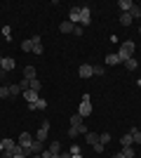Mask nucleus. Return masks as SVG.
I'll return each mask as SVG.
<instances>
[{
  "label": "nucleus",
  "mask_w": 141,
  "mask_h": 158,
  "mask_svg": "<svg viewBox=\"0 0 141 158\" xmlns=\"http://www.w3.org/2000/svg\"><path fill=\"white\" fill-rule=\"evenodd\" d=\"M129 17H132V19H139V17H141V7H132V10H129Z\"/></svg>",
  "instance_id": "obj_26"
},
{
  "label": "nucleus",
  "mask_w": 141,
  "mask_h": 158,
  "mask_svg": "<svg viewBox=\"0 0 141 158\" xmlns=\"http://www.w3.org/2000/svg\"><path fill=\"white\" fill-rule=\"evenodd\" d=\"M2 35H5V38L10 40V35H12V31H10V26H2Z\"/></svg>",
  "instance_id": "obj_33"
},
{
  "label": "nucleus",
  "mask_w": 141,
  "mask_h": 158,
  "mask_svg": "<svg viewBox=\"0 0 141 158\" xmlns=\"http://www.w3.org/2000/svg\"><path fill=\"white\" fill-rule=\"evenodd\" d=\"M40 87H42V83H40V80H38V78L28 83V90H33V92H40Z\"/></svg>",
  "instance_id": "obj_23"
},
{
  "label": "nucleus",
  "mask_w": 141,
  "mask_h": 158,
  "mask_svg": "<svg viewBox=\"0 0 141 158\" xmlns=\"http://www.w3.org/2000/svg\"><path fill=\"white\" fill-rule=\"evenodd\" d=\"M78 73H80V78H89V76H94V73H92V64H82L80 69H78Z\"/></svg>",
  "instance_id": "obj_10"
},
{
  "label": "nucleus",
  "mask_w": 141,
  "mask_h": 158,
  "mask_svg": "<svg viewBox=\"0 0 141 158\" xmlns=\"http://www.w3.org/2000/svg\"><path fill=\"white\" fill-rule=\"evenodd\" d=\"M73 28H75V24H71L68 19L59 24V31H61V33H73Z\"/></svg>",
  "instance_id": "obj_13"
},
{
  "label": "nucleus",
  "mask_w": 141,
  "mask_h": 158,
  "mask_svg": "<svg viewBox=\"0 0 141 158\" xmlns=\"http://www.w3.org/2000/svg\"><path fill=\"white\" fill-rule=\"evenodd\" d=\"M0 78H2V71H0Z\"/></svg>",
  "instance_id": "obj_40"
},
{
  "label": "nucleus",
  "mask_w": 141,
  "mask_h": 158,
  "mask_svg": "<svg viewBox=\"0 0 141 158\" xmlns=\"http://www.w3.org/2000/svg\"><path fill=\"white\" fill-rule=\"evenodd\" d=\"M0 61H2V57H0Z\"/></svg>",
  "instance_id": "obj_42"
},
{
  "label": "nucleus",
  "mask_w": 141,
  "mask_h": 158,
  "mask_svg": "<svg viewBox=\"0 0 141 158\" xmlns=\"http://www.w3.org/2000/svg\"><path fill=\"white\" fill-rule=\"evenodd\" d=\"M139 33H141V26H139Z\"/></svg>",
  "instance_id": "obj_41"
},
{
  "label": "nucleus",
  "mask_w": 141,
  "mask_h": 158,
  "mask_svg": "<svg viewBox=\"0 0 141 158\" xmlns=\"http://www.w3.org/2000/svg\"><path fill=\"white\" fill-rule=\"evenodd\" d=\"M71 158H82V156H80V153H75V156H71Z\"/></svg>",
  "instance_id": "obj_38"
},
{
  "label": "nucleus",
  "mask_w": 141,
  "mask_h": 158,
  "mask_svg": "<svg viewBox=\"0 0 141 158\" xmlns=\"http://www.w3.org/2000/svg\"><path fill=\"white\" fill-rule=\"evenodd\" d=\"M118 7L122 10V14H127L129 10L134 7V2H132V0H118Z\"/></svg>",
  "instance_id": "obj_11"
},
{
  "label": "nucleus",
  "mask_w": 141,
  "mask_h": 158,
  "mask_svg": "<svg viewBox=\"0 0 141 158\" xmlns=\"http://www.w3.org/2000/svg\"><path fill=\"white\" fill-rule=\"evenodd\" d=\"M99 142H101L104 146H106L108 142H111V132H104V135H99Z\"/></svg>",
  "instance_id": "obj_28"
},
{
  "label": "nucleus",
  "mask_w": 141,
  "mask_h": 158,
  "mask_svg": "<svg viewBox=\"0 0 141 158\" xmlns=\"http://www.w3.org/2000/svg\"><path fill=\"white\" fill-rule=\"evenodd\" d=\"M92 149H94V151H96V153H104V149H106V146H104V144H101V142H99V144H94Z\"/></svg>",
  "instance_id": "obj_31"
},
{
  "label": "nucleus",
  "mask_w": 141,
  "mask_h": 158,
  "mask_svg": "<svg viewBox=\"0 0 141 158\" xmlns=\"http://www.w3.org/2000/svg\"><path fill=\"white\" fill-rule=\"evenodd\" d=\"M52 158H71V151L68 153H57V156H52Z\"/></svg>",
  "instance_id": "obj_35"
},
{
  "label": "nucleus",
  "mask_w": 141,
  "mask_h": 158,
  "mask_svg": "<svg viewBox=\"0 0 141 158\" xmlns=\"http://www.w3.org/2000/svg\"><path fill=\"white\" fill-rule=\"evenodd\" d=\"M0 153H2V139H0Z\"/></svg>",
  "instance_id": "obj_39"
},
{
  "label": "nucleus",
  "mask_w": 141,
  "mask_h": 158,
  "mask_svg": "<svg viewBox=\"0 0 141 158\" xmlns=\"http://www.w3.org/2000/svg\"><path fill=\"white\" fill-rule=\"evenodd\" d=\"M21 50H24V52H33V40H24V43H21Z\"/></svg>",
  "instance_id": "obj_25"
},
{
  "label": "nucleus",
  "mask_w": 141,
  "mask_h": 158,
  "mask_svg": "<svg viewBox=\"0 0 141 158\" xmlns=\"http://www.w3.org/2000/svg\"><path fill=\"white\" fill-rule=\"evenodd\" d=\"M122 158H136V153H134V149L132 146H122Z\"/></svg>",
  "instance_id": "obj_20"
},
{
  "label": "nucleus",
  "mask_w": 141,
  "mask_h": 158,
  "mask_svg": "<svg viewBox=\"0 0 141 158\" xmlns=\"http://www.w3.org/2000/svg\"><path fill=\"white\" fill-rule=\"evenodd\" d=\"M129 135H132V139H134L136 144H141V130H139V127H132V130H129Z\"/></svg>",
  "instance_id": "obj_22"
},
{
  "label": "nucleus",
  "mask_w": 141,
  "mask_h": 158,
  "mask_svg": "<svg viewBox=\"0 0 141 158\" xmlns=\"http://www.w3.org/2000/svg\"><path fill=\"white\" fill-rule=\"evenodd\" d=\"M122 64L127 66V71H136V69H139V61H136L134 57H132V59H127V61H122Z\"/></svg>",
  "instance_id": "obj_19"
},
{
  "label": "nucleus",
  "mask_w": 141,
  "mask_h": 158,
  "mask_svg": "<svg viewBox=\"0 0 141 158\" xmlns=\"http://www.w3.org/2000/svg\"><path fill=\"white\" fill-rule=\"evenodd\" d=\"M89 19H92V12H89V7H80V26H87Z\"/></svg>",
  "instance_id": "obj_6"
},
{
  "label": "nucleus",
  "mask_w": 141,
  "mask_h": 158,
  "mask_svg": "<svg viewBox=\"0 0 141 158\" xmlns=\"http://www.w3.org/2000/svg\"><path fill=\"white\" fill-rule=\"evenodd\" d=\"M31 40H33V52H35V54H42V45H40L42 38H40V35H33Z\"/></svg>",
  "instance_id": "obj_14"
},
{
  "label": "nucleus",
  "mask_w": 141,
  "mask_h": 158,
  "mask_svg": "<svg viewBox=\"0 0 141 158\" xmlns=\"http://www.w3.org/2000/svg\"><path fill=\"white\" fill-rule=\"evenodd\" d=\"M47 151L52 153V156H57V153H61V144L57 142V139H52V144L47 146Z\"/></svg>",
  "instance_id": "obj_15"
},
{
  "label": "nucleus",
  "mask_w": 141,
  "mask_h": 158,
  "mask_svg": "<svg viewBox=\"0 0 141 158\" xmlns=\"http://www.w3.org/2000/svg\"><path fill=\"white\" fill-rule=\"evenodd\" d=\"M118 57H120V61H127L134 57V43L132 40H125L120 45V50H118Z\"/></svg>",
  "instance_id": "obj_2"
},
{
  "label": "nucleus",
  "mask_w": 141,
  "mask_h": 158,
  "mask_svg": "<svg viewBox=\"0 0 141 158\" xmlns=\"http://www.w3.org/2000/svg\"><path fill=\"white\" fill-rule=\"evenodd\" d=\"M78 113H80L82 118L92 113V102H89V94H82V102H80V109H78Z\"/></svg>",
  "instance_id": "obj_3"
},
{
  "label": "nucleus",
  "mask_w": 141,
  "mask_h": 158,
  "mask_svg": "<svg viewBox=\"0 0 141 158\" xmlns=\"http://www.w3.org/2000/svg\"><path fill=\"white\" fill-rule=\"evenodd\" d=\"M73 35H82V26H75L73 28Z\"/></svg>",
  "instance_id": "obj_34"
},
{
  "label": "nucleus",
  "mask_w": 141,
  "mask_h": 158,
  "mask_svg": "<svg viewBox=\"0 0 141 158\" xmlns=\"http://www.w3.org/2000/svg\"><path fill=\"white\" fill-rule=\"evenodd\" d=\"M68 135H71V139L78 137V135H87V127H85V123H82V116H80V113L71 116V127H68Z\"/></svg>",
  "instance_id": "obj_1"
},
{
  "label": "nucleus",
  "mask_w": 141,
  "mask_h": 158,
  "mask_svg": "<svg viewBox=\"0 0 141 158\" xmlns=\"http://www.w3.org/2000/svg\"><path fill=\"white\" fill-rule=\"evenodd\" d=\"M47 135H49V120H42L40 127H38V135H35V139H38V142H45Z\"/></svg>",
  "instance_id": "obj_4"
},
{
  "label": "nucleus",
  "mask_w": 141,
  "mask_h": 158,
  "mask_svg": "<svg viewBox=\"0 0 141 158\" xmlns=\"http://www.w3.org/2000/svg\"><path fill=\"white\" fill-rule=\"evenodd\" d=\"M7 97H10V87L2 85V87H0V99H7Z\"/></svg>",
  "instance_id": "obj_29"
},
{
  "label": "nucleus",
  "mask_w": 141,
  "mask_h": 158,
  "mask_svg": "<svg viewBox=\"0 0 141 158\" xmlns=\"http://www.w3.org/2000/svg\"><path fill=\"white\" fill-rule=\"evenodd\" d=\"M120 24H122V26H129V24H132V17H129V12H127V14H120Z\"/></svg>",
  "instance_id": "obj_27"
},
{
  "label": "nucleus",
  "mask_w": 141,
  "mask_h": 158,
  "mask_svg": "<svg viewBox=\"0 0 141 158\" xmlns=\"http://www.w3.org/2000/svg\"><path fill=\"white\" fill-rule=\"evenodd\" d=\"M24 78L26 80H35V66H26V69H24Z\"/></svg>",
  "instance_id": "obj_18"
},
{
  "label": "nucleus",
  "mask_w": 141,
  "mask_h": 158,
  "mask_svg": "<svg viewBox=\"0 0 141 158\" xmlns=\"http://www.w3.org/2000/svg\"><path fill=\"white\" fill-rule=\"evenodd\" d=\"M75 153H80V146H78V144H71V156H75Z\"/></svg>",
  "instance_id": "obj_32"
},
{
  "label": "nucleus",
  "mask_w": 141,
  "mask_h": 158,
  "mask_svg": "<svg viewBox=\"0 0 141 158\" xmlns=\"http://www.w3.org/2000/svg\"><path fill=\"white\" fill-rule=\"evenodd\" d=\"M45 151V142H38L35 139L33 144H31V156H35V153H42Z\"/></svg>",
  "instance_id": "obj_9"
},
{
  "label": "nucleus",
  "mask_w": 141,
  "mask_h": 158,
  "mask_svg": "<svg viewBox=\"0 0 141 158\" xmlns=\"http://www.w3.org/2000/svg\"><path fill=\"white\" fill-rule=\"evenodd\" d=\"M12 158H31V156H12Z\"/></svg>",
  "instance_id": "obj_37"
},
{
  "label": "nucleus",
  "mask_w": 141,
  "mask_h": 158,
  "mask_svg": "<svg viewBox=\"0 0 141 158\" xmlns=\"http://www.w3.org/2000/svg\"><path fill=\"white\" fill-rule=\"evenodd\" d=\"M14 66H17V61L12 59V57H2V61H0V71L5 73V71H12Z\"/></svg>",
  "instance_id": "obj_5"
},
{
  "label": "nucleus",
  "mask_w": 141,
  "mask_h": 158,
  "mask_svg": "<svg viewBox=\"0 0 141 158\" xmlns=\"http://www.w3.org/2000/svg\"><path fill=\"white\" fill-rule=\"evenodd\" d=\"M68 21L71 24H80V7H71V12H68Z\"/></svg>",
  "instance_id": "obj_7"
},
{
  "label": "nucleus",
  "mask_w": 141,
  "mask_h": 158,
  "mask_svg": "<svg viewBox=\"0 0 141 158\" xmlns=\"http://www.w3.org/2000/svg\"><path fill=\"white\" fill-rule=\"evenodd\" d=\"M111 158H122V153L118 151V153H113V156H111Z\"/></svg>",
  "instance_id": "obj_36"
},
{
  "label": "nucleus",
  "mask_w": 141,
  "mask_h": 158,
  "mask_svg": "<svg viewBox=\"0 0 141 158\" xmlns=\"http://www.w3.org/2000/svg\"><path fill=\"white\" fill-rule=\"evenodd\" d=\"M28 109H31V111H45V109H47V102H45V99H38L35 104H28Z\"/></svg>",
  "instance_id": "obj_12"
},
{
  "label": "nucleus",
  "mask_w": 141,
  "mask_h": 158,
  "mask_svg": "<svg viewBox=\"0 0 141 158\" xmlns=\"http://www.w3.org/2000/svg\"><path fill=\"white\" fill-rule=\"evenodd\" d=\"M104 71H106L104 66H92V73H94V76H104Z\"/></svg>",
  "instance_id": "obj_30"
},
{
  "label": "nucleus",
  "mask_w": 141,
  "mask_h": 158,
  "mask_svg": "<svg viewBox=\"0 0 141 158\" xmlns=\"http://www.w3.org/2000/svg\"><path fill=\"white\" fill-rule=\"evenodd\" d=\"M85 137H87V144H89V146L99 144V135H96V132H89V130H87V135H85Z\"/></svg>",
  "instance_id": "obj_16"
},
{
  "label": "nucleus",
  "mask_w": 141,
  "mask_h": 158,
  "mask_svg": "<svg viewBox=\"0 0 141 158\" xmlns=\"http://www.w3.org/2000/svg\"><path fill=\"white\" fill-rule=\"evenodd\" d=\"M0 158H2V156H0Z\"/></svg>",
  "instance_id": "obj_43"
},
{
  "label": "nucleus",
  "mask_w": 141,
  "mask_h": 158,
  "mask_svg": "<svg viewBox=\"0 0 141 158\" xmlns=\"http://www.w3.org/2000/svg\"><path fill=\"white\" fill-rule=\"evenodd\" d=\"M120 144H122V146H132V144H134V139H132V135H129V132L120 139Z\"/></svg>",
  "instance_id": "obj_24"
},
{
  "label": "nucleus",
  "mask_w": 141,
  "mask_h": 158,
  "mask_svg": "<svg viewBox=\"0 0 141 158\" xmlns=\"http://www.w3.org/2000/svg\"><path fill=\"white\" fill-rule=\"evenodd\" d=\"M7 87H10V97H17V94H21V92H24L19 83H17V85H7Z\"/></svg>",
  "instance_id": "obj_21"
},
{
  "label": "nucleus",
  "mask_w": 141,
  "mask_h": 158,
  "mask_svg": "<svg viewBox=\"0 0 141 158\" xmlns=\"http://www.w3.org/2000/svg\"><path fill=\"white\" fill-rule=\"evenodd\" d=\"M21 94H24V99H26L28 104H35V102L40 99V97H38V92H33V90H24Z\"/></svg>",
  "instance_id": "obj_8"
},
{
  "label": "nucleus",
  "mask_w": 141,
  "mask_h": 158,
  "mask_svg": "<svg viewBox=\"0 0 141 158\" xmlns=\"http://www.w3.org/2000/svg\"><path fill=\"white\" fill-rule=\"evenodd\" d=\"M106 64H108V66L122 64V61H120V57H118V52H115V54H106Z\"/></svg>",
  "instance_id": "obj_17"
}]
</instances>
